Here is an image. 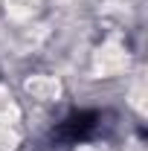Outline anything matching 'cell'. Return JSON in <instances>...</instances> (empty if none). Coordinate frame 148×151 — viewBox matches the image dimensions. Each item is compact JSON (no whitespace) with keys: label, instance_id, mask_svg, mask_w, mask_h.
<instances>
[{"label":"cell","instance_id":"1","mask_svg":"<svg viewBox=\"0 0 148 151\" xmlns=\"http://www.w3.org/2000/svg\"><path fill=\"white\" fill-rule=\"evenodd\" d=\"M96 116L93 113H75V116H70L61 128H58V137H64V139H78V137H87V134L93 131V122Z\"/></svg>","mask_w":148,"mask_h":151}]
</instances>
